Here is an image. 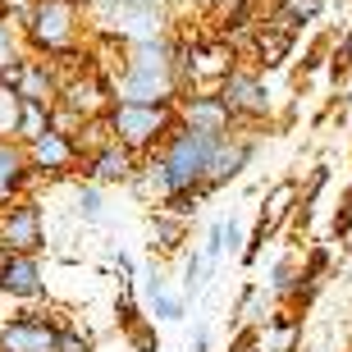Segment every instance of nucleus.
<instances>
[{
    "instance_id": "obj_1",
    "label": "nucleus",
    "mask_w": 352,
    "mask_h": 352,
    "mask_svg": "<svg viewBox=\"0 0 352 352\" xmlns=\"http://www.w3.org/2000/svg\"><path fill=\"white\" fill-rule=\"evenodd\" d=\"M174 60H179V32L124 46V65L110 74L115 101L133 105H179V78H174Z\"/></svg>"
},
{
    "instance_id": "obj_2",
    "label": "nucleus",
    "mask_w": 352,
    "mask_h": 352,
    "mask_svg": "<svg viewBox=\"0 0 352 352\" xmlns=\"http://www.w3.org/2000/svg\"><path fill=\"white\" fill-rule=\"evenodd\" d=\"M82 37H87L82 5H74V0H32V10H28V19H23L28 55L65 60V55L82 51Z\"/></svg>"
},
{
    "instance_id": "obj_3",
    "label": "nucleus",
    "mask_w": 352,
    "mask_h": 352,
    "mask_svg": "<svg viewBox=\"0 0 352 352\" xmlns=\"http://www.w3.org/2000/svg\"><path fill=\"white\" fill-rule=\"evenodd\" d=\"M105 129L115 142H124L138 156L160 151V142L179 129V105H133V101H115L105 110Z\"/></svg>"
},
{
    "instance_id": "obj_4",
    "label": "nucleus",
    "mask_w": 352,
    "mask_h": 352,
    "mask_svg": "<svg viewBox=\"0 0 352 352\" xmlns=\"http://www.w3.org/2000/svg\"><path fill=\"white\" fill-rule=\"evenodd\" d=\"M215 142H220V138H206V133H192V129H183V124H179V129L160 142V151H151V156L165 165L174 192H192V188H206Z\"/></svg>"
},
{
    "instance_id": "obj_5",
    "label": "nucleus",
    "mask_w": 352,
    "mask_h": 352,
    "mask_svg": "<svg viewBox=\"0 0 352 352\" xmlns=\"http://www.w3.org/2000/svg\"><path fill=\"white\" fill-rule=\"evenodd\" d=\"M215 96H220L229 110H234L238 129H261V119H270V87H265V74L252 65H238L229 78L215 87Z\"/></svg>"
},
{
    "instance_id": "obj_6",
    "label": "nucleus",
    "mask_w": 352,
    "mask_h": 352,
    "mask_svg": "<svg viewBox=\"0 0 352 352\" xmlns=\"http://www.w3.org/2000/svg\"><path fill=\"white\" fill-rule=\"evenodd\" d=\"M0 248L23 252V256H41V248H46V215H41L37 197L0 206Z\"/></svg>"
},
{
    "instance_id": "obj_7",
    "label": "nucleus",
    "mask_w": 352,
    "mask_h": 352,
    "mask_svg": "<svg viewBox=\"0 0 352 352\" xmlns=\"http://www.w3.org/2000/svg\"><path fill=\"white\" fill-rule=\"evenodd\" d=\"M0 82H10L23 101H37L51 110L60 101V87H65V74L55 69V60H41V55H23L14 60L10 69H0Z\"/></svg>"
},
{
    "instance_id": "obj_8",
    "label": "nucleus",
    "mask_w": 352,
    "mask_h": 352,
    "mask_svg": "<svg viewBox=\"0 0 352 352\" xmlns=\"http://www.w3.org/2000/svg\"><path fill=\"white\" fill-rule=\"evenodd\" d=\"M28 165H32V174H37L41 183H60V179H74V174H82V151L74 138H65V133L46 129L37 138V142H28Z\"/></svg>"
},
{
    "instance_id": "obj_9",
    "label": "nucleus",
    "mask_w": 352,
    "mask_h": 352,
    "mask_svg": "<svg viewBox=\"0 0 352 352\" xmlns=\"http://www.w3.org/2000/svg\"><path fill=\"white\" fill-rule=\"evenodd\" d=\"M60 320L37 311H19L0 320V352H60Z\"/></svg>"
},
{
    "instance_id": "obj_10",
    "label": "nucleus",
    "mask_w": 352,
    "mask_h": 352,
    "mask_svg": "<svg viewBox=\"0 0 352 352\" xmlns=\"http://www.w3.org/2000/svg\"><path fill=\"white\" fill-rule=\"evenodd\" d=\"M60 105L69 110H78L82 119H105V110L115 105V91H110V74L101 69H78V74H69L65 87H60Z\"/></svg>"
},
{
    "instance_id": "obj_11",
    "label": "nucleus",
    "mask_w": 352,
    "mask_h": 352,
    "mask_svg": "<svg viewBox=\"0 0 352 352\" xmlns=\"http://www.w3.org/2000/svg\"><path fill=\"white\" fill-rule=\"evenodd\" d=\"M252 160H256V133L252 129H238L229 138L215 142V156H210V174H206V192H220L229 188L234 179H243Z\"/></svg>"
},
{
    "instance_id": "obj_12",
    "label": "nucleus",
    "mask_w": 352,
    "mask_h": 352,
    "mask_svg": "<svg viewBox=\"0 0 352 352\" xmlns=\"http://www.w3.org/2000/svg\"><path fill=\"white\" fill-rule=\"evenodd\" d=\"M138 170H142V156L129 151L124 142H115V138L105 146H96V151L82 160V179L96 183V188H129Z\"/></svg>"
},
{
    "instance_id": "obj_13",
    "label": "nucleus",
    "mask_w": 352,
    "mask_h": 352,
    "mask_svg": "<svg viewBox=\"0 0 352 352\" xmlns=\"http://www.w3.org/2000/svg\"><path fill=\"white\" fill-rule=\"evenodd\" d=\"M179 124L192 129V133H206V138H229V133H238L234 110H229L215 91H188L179 101Z\"/></svg>"
},
{
    "instance_id": "obj_14",
    "label": "nucleus",
    "mask_w": 352,
    "mask_h": 352,
    "mask_svg": "<svg viewBox=\"0 0 352 352\" xmlns=\"http://www.w3.org/2000/svg\"><path fill=\"white\" fill-rule=\"evenodd\" d=\"M0 293L14 298V302H41L46 298L41 256H23V252L0 248Z\"/></svg>"
},
{
    "instance_id": "obj_15",
    "label": "nucleus",
    "mask_w": 352,
    "mask_h": 352,
    "mask_svg": "<svg viewBox=\"0 0 352 352\" xmlns=\"http://www.w3.org/2000/svg\"><path fill=\"white\" fill-rule=\"evenodd\" d=\"M32 183H41V179L28 165V151L19 142H0V206L23 201L32 192Z\"/></svg>"
},
{
    "instance_id": "obj_16",
    "label": "nucleus",
    "mask_w": 352,
    "mask_h": 352,
    "mask_svg": "<svg viewBox=\"0 0 352 352\" xmlns=\"http://www.w3.org/2000/svg\"><path fill=\"white\" fill-rule=\"evenodd\" d=\"M256 343H261V352H298L302 348V316L288 311V307H274L265 316V329H256Z\"/></svg>"
},
{
    "instance_id": "obj_17",
    "label": "nucleus",
    "mask_w": 352,
    "mask_h": 352,
    "mask_svg": "<svg viewBox=\"0 0 352 352\" xmlns=\"http://www.w3.org/2000/svg\"><path fill=\"white\" fill-rule=\"evenodd\" d=\"M188 229H192L188 220H179V215L156 206V215H151V252H156V256H183Z\"/></svg>"
},
{
    "instance_id": "obj_18",
    "label": "nucleus",
    "mask_w": 352,
    "mask_h": 352,
    "mask_svg": "<svg viewBox=\"0 0 352 352\" xmlns=\"http://www.w3.org/2000/svg\"><path fill=\"white\" fill-rule=\"evenodd\" d=\"M210 279H215V270L201 261V252H197V248H183V256H179V293H183V298H188V302L201 298Z\"/></svg>"
},
{
    "instance_id": "obj_19",
    "label": "nucleus",
    "mask_w": 352,
    "mask_h": 352,
    "mask_svg": "<svg viewBox=\"0 0 352 352\" xmlns=\"http://www.w3.org/2000/svg\"><path fill=\"white\" fill-rule=\"evenodd\" d=\"M293 288H298V256H293V252H279L270 261V270H265V293L284 307V302L293 298Z\"/></svg>"
},
{
    "instance_id": "obj_20",
    "label": "nucleus",
    "mask_w": 352,
    "mask_h": 352,
    "mask_svg": "<svg viewBox=\"0 0 352 352\" xmlns=\"http://www.w3.org/2000/svg\"><path fill=\"white\" fill-rule=\"evenodd\" d=\"M142 307L151 311V316H146L151 325H156V320H160V325H179L183 316H188V298H183L179 288H165V293H156V298H146Z\"/></svg>"
},
{
    "instance_id": "obj_21",
    "label": "nucleus",
    "mask_w": 352,
    "mask_h": 352,
    "mask_svg": "<svg viewBox=\"0 0 352 352\" xmlns=\"http://www.w3.org/2000/svg\"><path fill=\"white\" fill-rule=\"evenodd\" d=\"M74 210H78L82 224H105V188L78 179V188H74Z\"/></svg>"
},
{
    "instance_id": "obj_22",
    "label": "nucleus",
    "mask_w": 352,
    "mask_h": 352,
    "mask_svg": "<svg viewBox=\"0 0 352 352\" xmlns=\"http://www.w3.org/2000/svg\"><path fill=\"white\" fill-rule=\"evenodd\" d=\"M142 320H146V316H142L138 284H119V298H115V325H119V334H133Z\"/></svg>"
},
{
    "instance_id": "obj_23",
    "label": "nucleus",
    "mask_w": 352,
    "mask_h": 352,
    "mask_svg": "<svg viewBox=\"0 0 352 352\" xmlns=\"http://www.w3.org/2000/svg\"><path fill=\"white\" fill-rule=\"evenodd\" d=\"M46 129H51V110L37 105V101H23V115H19V133H14V142L28 146V142H37Z\"/></svg>"
},
{
    "instance_id": "obj_24",
    "label": "nucleus",
    "mask_w": 352,
    "mask_h": 352,
    "mask_svg": "<svg viewBox=\"0 0 352 352\" xmlns=\"http://www.w3.org/2000/svg\"><path fill=\"white\" fill-rule=\"evenodd\" d=\"M19 115H23V96H19L10 82H0V142H14Z\"/></svg>"
},
{
    "instance_id": "obj_25",
    "label": "nucleus",
    "mask_w": 352,
    "mask_h": 352,
    "mask_svg": "<svg viewBox=\"0 0 352 352\" xmlns=\"http://www.w3.org/2000/svg\"><path fill=\"white\" fill-rule=\"evenodd\" d=\"M329 82H348L352 78V23L334 37V51H329Z\"/></svg>"
},
{
    "instance_id": "obj_26",
    "label": "nucleus",
    "mask_w": 352,
    "mask_h": 352,
    "mask_svg": "<svg viewBox=\"0 0 352 352\" xmlns=\"http://www.w3.org/2000/svg\"><path fill=\"white\" fill-rule=\"evenodd\" d=\"M28 46H23V28L10 23L5 14H0V69H10L14 60H23Z\"/></svg>"
},
{
    "instance_id": "obj_27",
    "label": "nucleus",
    "mask_w": 352,
    "mask_h": 352,
    "mask_svg": "<svg viewBox=\"0 0 352 352\" xmlns=\"http://www.w3.org/2000/svg\"><path fill=\"white\" fill-rule=\"evenodd\" d=\"M329 234L339 238H352V183L343 188V197H339V206H334V215H329Z\"/></svg>"
},
{
    "instance_id": "obj_28",
    "label": "nucleus",
    "mask_w": 352,
    "mask_h": 352,
    "mask_svg": "<svg viewBox=\"0 0 352 352\" xmlns=\"http://www.w3.org/2000/svg\"><path fill=\"white\" fill-rule=\"evenodd\" d=\"M60 352H96V339H91L87 329L65 325V329H60Z\"/></svg>"
},
{
    "instance_id": "obj_29",
    "label": "nucleus",
    "mask_w": 352,
    "mask_h": 352,
    "mask_svg": "<svg viewBox=\"0 0 352 352\" xmlns=\"http://www.w3.org/2000/svg\"><path fill=\"white\" fill-rule=\"evenodd\" d=\"M243 243H248V238H243V215L229 210V215H224V252H229V256H243Z\"/></svg>"
},
{
    "instance_id": "obj_30",
    "label": "nucleus",
    "mask_w": 352,
    "mask_h": 352,
    "mask_svg": "<svg viewBox=\"0 0 352 352\" xmlns=\"http://www.w3.org/2000/svg\"><path fill=\"white\" fill-rule=\"evenodd\" d=\"M124 339L133 343V352H160V334H156L151 320H142V325L133 329V334H124Z\"/></svg>"
},
{
    "instance_id": "obj_31",
    "label": "nucleus",
    "mask_w": 352,
    "mask_h": 352,
    "mask_svg": "<svg viewBox=\"0 0 352 352\" xmlns=\"http://www.w3.org/2000/svg\"><path fill=\"white\" fill-rule=\"evenodd\" d=\"M188 352H210V320H197L192 339H188Z\"/></svg>"
},
{
    "instance_id": "obj_32",
    "label": "nucleus",
    "mask_w": 352,
    "mask_h": 352,
    "mask_svg": "<svg viewBox=\"0 0 352 352\" xmlns=\"http://www.w3.org/2000/svg\"><path fill=\"white\" fill-rule=\"evenodd\" d=\"M197 10H224V5H229V0H192Z\"/></svg>"
},
{
    "instance_id": "obj_33",
    "label": "nucleus",
    "mask_w": 352,
    "mask_h": 352,
    "mask_svg": "<svg viewBox=\"0 0 352 352\" xmlns=\"http://www.w3.org/2000/svg\"><path fill=\"white\" fill-rule=\"evenodd\" d=\"M133 5H170V0H133Z\"/></svg>"
},
{
    "instance_id": "obj_34",
    "label": "nucleus",
    "mask_w": 352,
    "mask_h": 352,
    "mask_svg": "<svg viewBox=\"0 0 352 352\" xmlns=\"http://www.w3.org/2000/svg\"><path fill=\"white\" fill-rule=\"evenodd\" d=\"M343 101H348V110H352V91H348V96H343Z\"/></svg>"
}]
</instances>
